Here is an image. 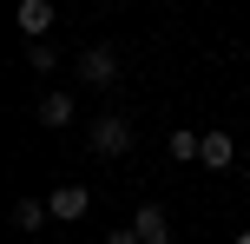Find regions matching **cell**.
<instances>
[{"label":"cell","mask_w":250,"mask_h":244,"mask_svg":"<svg viewBox=\"0 0 250 244\" xmlns=\"http://www.w3.org/2000/svg\"><path fill=\"white\" fill-rule=\"evenodd\" d=\"M73 119H79L73 92H40V126H73Z\"/></svg>","instance_id":"52a82bcc"},{"label":"cell","mask_w":250,"mask_h":244,"mask_svg":"<svg viewBox=\"0 0 250 244\" xmlns=\"http://www.w3.org/2000/svg\"><path fill=\"white\" fill-rule=\"evenodd\" d=\"M53 66H60V60H53V46H46V40H33V46H26V73H53Z\"/></svg>","instance_id":"30bf717a"},{"label":"cell","mask_w":250,"mask_h":244,"mask_svg":"<svg viewBox=\"0 0 250 244\" xmlns=\"http://www.w3.org/2000/svg\"><path fill=\"white\" fill-rule=\"evenodd\" d=\"M92 152H99V158H125V152H132V119H125V112H99V119H92Z\"/></svg>","instance_id":"6da1fadb"},{"label":"cell","mask_w":250,"mask_h":244,"mask_svg":"<svg viewBox=\"0 0 250 244\" xmlns=\"http://www.w3.org/2000/svg\"><path fill=\"white\" fill-rule=\"evenodd\" d=\"M73 73L86 79L92 92H105V86H119V53H112V46H86V53H79V66H73Z\"/></svg>","instance_id":"7a4b0ae2"},{"label":"cell","mask_w":250,"mask_h":244,"mask_svg":"<svg viewBox=\"0 0 250 244\" xmlns=\"http://www.w3.org/2000/svg\"><path fill=\"white\" fill-rule=\"evenodd\" d=\"M237 244H250V231H237Z\"/></svg>","instance_id":"7c38bea8"},{"label":"cell","mask_w":250,"mask_h":244,"mask_svg":"<svg viewBox=\"0 0 250 244\" xmlns=\"http://www.w3.org/2000/svg\"><path fill=\"white\" fill-rule=\"evenodd\" d=\"M105 244H145V238H138V231H112V238H105Z\"/></svg>","instance_id":"8fae6325"},{"label":"cell","mask_w":250,"mask_h":244,"mask_svg":"<svg viewBox=\"0 0 250 244\" xmlns=\"http://www.w3.org/2000/svg\"><path fill=\"white\" fill-rule=\"evenodd\" d=\"M230 158H237V139H230L224 126H211V132H204V152H198V165H204V172H224Z\"/></svg>","instance_id":"277c9868"},{"label":"cell","mask_w":250,"mask_h":244,"mask_svg":"<svg viewBox=\"0 0 250 244\" xmlns=\"http://www.w3.org/2000/svg\"><path fill=\"white\" fill-rule=\"evenodd\" d=\"M13 20H20L26 40H46V26H53V0H20V7H13Z\"/></svg>","instance_id":"5b68a950"},{"label":"cell","mask_w":250,"mask_h":244,"mask_svg":"<svg viewBox=\"0 0 250 244\" xmlns=\"http://www.w3.org/2000/svg\"><path fill=\"white\" fill-rule=\"evenodd\" d=\"M132 231L145 238V244H171V218H165V205H138Z\"/></svg>","instance_id":"8992f818"},{"label":"cell","mask_w":250,"mask_h":244,"mask_svg":"<svg viewBox=\"0 0 250 244\" xmlns=\"http://www.w3.org/2000/svg\"><path fill=\"white\" fill-rule=\"evenodd\" d=\"M46 205H53V218H60V224H79V218L92 211V192H86V185H60Z\"/></svg>","instance_id":"3957f363"},{"label":"cell","mask_w":250,"mask_h":244,"mask_svg":"<svg viewBox=\"0 0 250 244\" xmlns=\"http://www.w3.org/2000/svg\"><path fill=\"white\" fill-rule=\"evenodd\" d=\"M46 218H53V205H40V198H20V205H13V224H20V231H40Z\"/></svg>","instance_id":"9c48e42d"},{"label":"cell","mask_w":250,"mask_h":244,"mask_svg":"<svg viewBox=\"0 0 250 244\" xmlns=\"http://www.w3.org/2000/svg\"><path fill=\"white\" fill-rule=\"evenodd\" d=\"M165 152H171V158H198V152H204V132H191V126H171Z\"/></svg>","instance_id":"ba28073f"}]
</instances>
